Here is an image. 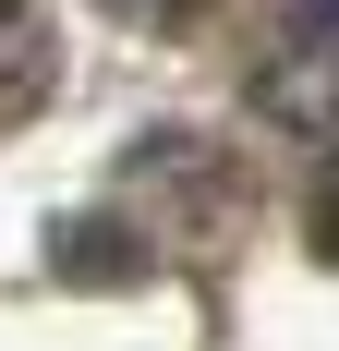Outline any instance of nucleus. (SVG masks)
<instances>
[{
  "instance_id": "obj_3",
  "label": "nucleus",
  "mask_w": 339,
  "mask_h": 351,
  "mask_svg": "<svg viewBox=\"0 0 339 351\" xmlns=\"http://www.w3.org/2000/svg\"><path fill=\"white\" fill-rule=\"evenodd\" d=\"M315 230H327V254H339V170H327V194H315Z\"/></svg>"
},
{
  "instance_id": "obj_2",
  "label": "nucleus",
  "mask_w": 339,
  "mask_h": 351,
  "mask_svg": "<svg viewBox=\"0 0 339 351\" xmlns=\"http://www.w3.org/2000/svg\"><path fill=\"white\" fill-rule=\"evenodd\" d=\"M61 85V49H49V12L36 0H0V121H25L36 97Z\"/></svg>"
},
{
  "instance_id": "obj_1",
  "label": "nucleus",
  "mask_w": 339,
  "mask_h": 351,
  "mask_svg": "<svg viewBox=\"0 0 339 351\" xmlns=\"http://www.w3.org/2000/svg\"><path fill=\"white\" fill-rule=\"evenodd\" d=\"M255 109L303 145H339V0H279V49L255 61Z\"/></svg>"
}]
</instances>
